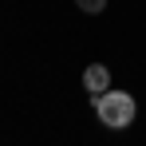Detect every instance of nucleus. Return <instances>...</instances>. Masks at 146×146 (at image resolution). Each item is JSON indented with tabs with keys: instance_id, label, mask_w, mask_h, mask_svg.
Instances as JSON below:
<instances>
[{
	"instance_id": "nucleus-1",
	"label": "nucleus",
	"mask_w": 146,
	"mask_h": 146,
	"mask_svg": "<svg viewBox=\"0 0 146 146\" xmlns=\"http://www.w3.org/2000/svg\"><path fill=\"white\" fill-rule=\"evenodd\" d=\"M134 99L126 95V91H103L95 95V115L103 126H111V130H122V126H130L134 122Z\"/></svg>"
},
{
	"instance_id": "nucleus-2",
	"label": "nucleus",
	"mask_w": 146,
	"mask_h": 146,
	"mask_svg": "<svg viewBox=\"0 0 146 146\" xmlns=\"http://www.w3.org/2000/svg\"><path fill=\"white\" fill-rule=\"evenodd\" d=\"M83 87L91 91V99L103 95V91H111V71H107L103 63H87V67H83Z\"/></svg>"
},
{
	"instance_id": "nucleus-3",
	"label": "nucleus",
	"mask_w": 146,
	"mask_h": 146,
	"mask_svg": "<svg viewBox=\"0 0 146 146\" xmlns=\"http://www.w3.org/2000/svg\"><path fill=\"white\" fill-rule=\"evenodd\" d=\"M75 8H79V12H87V16H99V12L107 8V0H75Z\"/></svg>"
}]
</instances>
